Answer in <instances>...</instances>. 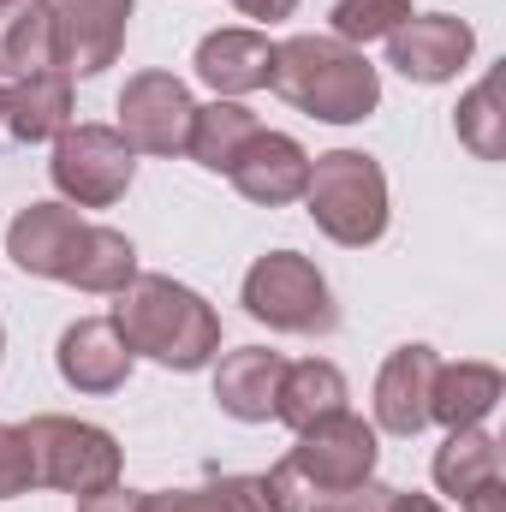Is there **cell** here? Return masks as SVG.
<instances>
[{
	"instance_id": "cell-1",
	"label": "cell",
	"mask_w": 506,
	"mask_h": 512,
	"mask_svg": "<svg viewBox=\"0 0 506 512\" xmlns=\"http://www.w3.org/2000/svg\"><path fill=\"white\" fill-rule=\"evenodd\" d=\"M6 256L18 274L60 280L96 298H114L137 280V245L120 227L84 221L72 203H24L6 227Z\"/></svg>"
},
{
	"instance_id": "cell-2",
	"label": "cell",
	"mask_w": 506,
	"mask_h": 512,
	"mask_svg": "<svg viewBox=\"0 0 506 512\" xmlns=\"http://www.w3.org/2000/svg\"><path fill=\"white\" fill-rule=\"evenodd\" d=\"M108 322L120 328L131 358H149V364L179 370V376L215 364V352H221L215 304L173 274H137L131 286H120Z\"/></svg>"
},
{
	"instance_id": "cell-3",
	"label": "cell",
	"mask_w": 506,
	"mask_h": 512,
	"mask_svg": "<svg viewBox=\"0 0 506 512\" xmlns=\"http://www.w3.org/2000/svg\"><path fill=\"white\" fill-rule=\"evenodd\" d=\"M268 90L280 102H292L298 114L322 120V126H358L381 108V72L370 66L364 48H352L340 36H286V42H274Z\"/></svg>"
},
{
	"instance_id": "cell-4",
	"label": "cell",
	"mask_w": 506,
	"mask_h": 512,
	"mask_svg": "<svg viewBox=\"0 0 506 512\" xmlns=\"http://www.w3.org/2000/svg\"><path fill=\"white\" fill-rule=\"evenodd\" d=\"M381 459V429L364 423L352 405L334 411V417H316L310 429H298V441L286 447V459L268 477V495H274V512H310L316 501H334L358 483L376 477Z\"/></svg>"
},
{
	"instance_id": "cell-5",
	"label": "cell",
	"mask_w": 506,
	"mask_h": 512,
	"mask_svg": "<svg viewBox=\"0 0 506 512\" xmlns=\"http://www.w3.org/2000/svg\"><path fill=\"white\" fill-rule=\"evenodd\" d=\"M316 221L322 239L346 245V251H364L387 233V173H381L376 155L364 149H328L310 161V185L298 197Z\"/></svg>"
},
{
	"instance_id": "cell-6",
	"label": "cell",
	"mask_w": 506,
	"mask_h": 512,
	"mask_svg": "<svg viewBox=\"0 0 506 512\" xmlns=\"http://www.w3.org/2000/svg\"><path fill=\"white\" fill-rule=\"evenodd\" d=\"M239 304L251 310L262 328H274V334H334V328H340L328 274H322L304 251L256 256L251 274H245V286H239Z\"/></svg>"
},
{
	"instance_id": "cell-7",
	"label": "cell",
	"mask_w": 506,
	"mask_h": 512,
	"mask_svg": "<svg viewBox=\"0 0 506 512\" xmlns=\"http://www.w3.org/2000/svg\"><path fill=\"white\" fill-rule=\"evenodd\" d=\"M24 429H30V441H36L42 489H60V495H72V501H90V495L120 489V477H126V453H120V441H114L102 423L42 411V417H30Z\"/></svg>"
},
{
	"instance_id": "cell-8",
	"label": "cell",
	"mask_w": 506,
	"mask_h": 512,
	"mask_svg": "<svg viewBox=\"0 0 506 512\" xmlns=\"http://www.w3.org/2000/svg\"><path fill=\"white\" fill-rule=\"evenodd\" d=\"M48 179L72 209H114L137 179V149L114 126H66L54 137Z\"/></svg>"
},
{
	"instance_id": "cell-9",
	"label": "cell",
	"mask_w": 506,
	"mask_h": 512,
	"mask_svg": "<svg viewBox=\"0 0 506 512\" xmlns=\"http://www.w3.org/2000/svg\"><path fill=\"white\" fill-rule=\"evenodd\" d=\"M197 102L173 72H137L120 90V137L137 155H185Z\"/></svg>"
},
{
	"instance_id": "cell-10",
	"label": "cell",
	"mask_w": 506,
	"mask_h": 512,
	"mask_svg": "<svg viewBox=\"0 0 506 512\" xmlns=\"http://www.w3.org/2000/svg\"><path fill=\"white\" fill-rule=\"evenodd\" d=\"M131 6L137 0H42V12L54 18L60 72H72V78L108 72L120 60V48H126Z\"/></svg>"
},
{
	"instance_id": "cell-11",
	"label": "cell",
	"mask_w": 506,
	"mask_h": 512,
	"mask_svg": "<svg viewBox=\"0 0 506 512\" xmlns=\"http://www.w3.org/2000/svg\"><path fill=\"white\" fill-rule=\"evenodd\" d=\"M471 54H477V30L453 12H411L387 36V66L411 84H447L471 66Z\"/></svg>"
},
{
	"instance_id": "cell-12",
	"label": "cell",
	"mask_w": 506,
	"mask_h": 512,
	"mask_svg": "<svg viewBox=\"0 0 506 512\" xmlns=\"http://www.w3.org/2000/svg\"><path fill=\"white\" fill-rule=\"evenodd\" d=\"M227 179H233L239 197H251L262 209H286V203H298L304 185H310V155H304V143L286 137V131H256L251 143L239 149V161L227 167Z\"/></svg>"
},
{
	"instance_id": "cell-13",
	"label": "cell",
	"mask_w": 506,
	"mask_h": 512,
	"mask_svg": "<svg viewBox=\"0 0 506 512\" xmlns=\"http://www.w3.org/2000/svg\"><path fill=\"white\" fill-rule=\"evenodd\" d=\"M435 370H441V358H435V346H423V340L387 352V364H381V376H376V429L399 435V441L423 435V429H429Z\"/></svg>"
},
{
	"instance_id": "cell-14",
	"label": "cell",
	"mask_w": 506,
	"mask_h": 512,
	"mask_svg": "<svg viewBox=\"0 0 506 512\" xmlns=\"http://www.w3.org/2000/svg\"><path fill=\"white\" fill-rule=\"evenodd\" d=\"M131 364L137 358L126 352V340H120V328L108 316H78L54 346V370L72 393H120Z\"/></svg>"
},
{
	"instance_id": "cell-15",
	"label": "cell",
	"mask_w": 506,
	"mask_h": 512,
	"mask_svg": "<svg viewBox=\"0 0 506 512\" xmlns=\"http://www.w3.org/2000/svg\"><path fill=\"white\" fill-rule=\"evenodd\" d=\"M197 78L221 96V102H239V96H256L268 90V66H274V42L262 30H245V24H227V30H209L197 42Z\"/></svg>"
},
{
	"instance_id": "cell-16",
	"label": "cell",
	"mask_w": 506,
	"mask_h": 512,
	"mask_svg": "<svg viewBox=\"0 0 506 512\" xmlns=\"http://www.w3.org/2000/svg\"><path fill=\"white\" fill-rule=\"evenodd\" d=\"M280 370H286V358L268 352V346L221 352V364H215V405L233 423H268L274 417V393H280Z\"/></svg>"
},
{
	"instance_id": "cell-17",
	"label": "cell",
	"mask_w": 506,
	"mask_h": 512,
	"mask_svg": "<svg viewBox=\"0 0 506 512\" xmlns=\"http://www.w3.org/2000/svg\"><path fill=\"white\" fill-rule=\"evenodd\" d=\"M506 399V376L495 364H441L435 370V393H429V423L441 429H471V423H489L495 405Z\"/></svg>"
},
{
	"instance_id": "cell-18",
	"label": "cell",
	"mask_w": 506,
	"mask_h": 512,
	"mask_svg": "<svg viewBox=\"0 0 506 512\" xmlns=\"http://www.w3.org/2000/svg\"><path fill=\"white\" fill-rule=\"evenodd\" d=\"M72 126V72H30L12 84V108H6V131L18 143H54Z\"/></svg>"
},
{
	"instance_id": "cell-19",
	"label": "cell",
	"mask_w": 506,
	"mask_h": 512,
	"mask_svg": "<svg viewBox=\"0 0 506 512\" xmlns=\"http://www.w3.org/2000/svg\"><path fill=\"white\" fill-rule=\"evenodd\" d=\"M346 376H340V364H328V358H304V364H286L280 370V393H274V417L298 435V429H310L316 417H334V411H346Z\"/></svg>"
},
{
	"instance_id": "cell-20",
	"label": "cell",
	"mask_w": 506,
	"mask_h": 512,
	"mask_svg": "<svg viewBox=\"0 0 506 512\" xmlns=\"http://www.w3.org/2000/svg\"><path fill=\"white\" fill-rule=\"evenodd\" d=\"M435 489L465 501L471 489L483 483H501V441L489 435V423H471V429H447V441L435 447Z\"/></svg>"
},
{
	"instance_id": "cell-21",
	"label": "cell",
	"mask_w": 506,
	"mask_h": 512,
	"mask_svg": "<svg viewBox=\"0 0 506 512\" xmlns=\"http://www.w3.org/2000/svg\"><path fill=\"white\" fill-rule=\"evenodd\" d=\"M60 48H54V18L42 12V0H18L6 6L0 24V78H30V72H54Z\"/></svg>"
},
{
	"instance_id": "cell-22",
	"label": "cell",
	"mask_w": 506,
	"mask_h": 512,
	"mask_svg": "<svg viewBox=\"0 0 506 512\" xmlns=\"http://www.w3.org/2000/svg\"><path fill=\"white\" fill-rule=\"evenodd\" d=\"M256 114L245 102H209V108H197V120H191V143H185V155L197 161V167H209V173H227L233 161H239V149L256 137Z\"/></svg>"
},
{
	"instance_id": "cell-23",
	"label": "cell",
	"mask_w": 506,
	"mask_h": 512,
	"mask_svg": "<svg viewBox=\"0 0 506 512\" xmlns=\"http://www.w3.org/2000/svg\"><path fill=\"white\" fill-rule=\"evenodd\" d=\"M137 512H274L268 477H221L203 489H143Z\"/></svg>"
},
{
	"instance_id": "cell-24",
	"label": "cell",
	"mask_w": 506,
	"mask_h": 512,
	"mask_svg": "<svg viewBox=\"0 0 506 512\" xmlns=\"http://www.w3.org/2000/svg\"><path fill=\"white\" fill-rule=\"evenodd\" d=\"M459 143L477 155V161H501L506 155V114H501V72L477 78L465 96H459V114H453Z\"/></svg>"
},
{
	"instance_id": "cell-25",
	"label": "cell",
	"mask_w": 506,
	"mask_h": 512,
	"mask_svg": "<svg viewBox=\"0 0 506 512\" xmlns=\"http://www.w3.org/2000/svg\"><path fill=\"white\" fill-rule=\"evenodd\" d=\"M411 18V0H334L328 12V36L352 42V48H370V42H387L399 24Z\"/></svg>"
},
{
	"instance_id": "cell-26",
	"label": "cell",
	"mask_w": 506,
	"mask_h": 512,
	"mask_svg": "<svg viewBox=\"0 0 506 512\" xmlns=\"http://www.w3.org/2000/svg\"><path fill=\"white\" fill-rule=\"evenodd\" d=\"M42 489V471H36V441L24 423H0V501H18Z\"/></svg>"
},
{
	"instance_id": "cell-27",
	"label": "cell",
	"mask_w": 506,
	"mask_h": 512,
	"mask_svg": "<svg viewBox=\"0 0 506 512\" xmlns=\"http://www.w3.org/2000/svg\"><path fill=\"white\" fill-rule=\"evenodd\" d=\"M328 507H334V512H393V489L370 477V483H358V489H346V495H334Z\"/></svg>"
},
{
	"instance_id": "cell-28",
	"label": "cell",
	"mask_w": 506,
	"mask_h": 512,
	"mask_svg": "<svg viewBox=\"0 0 506 512\" xmlns=\"http://www.w3.org/2000/svg\"><path fill=\"white\" fill-rule=\"evenodd\" d=\"M137 501H143V489H108V495L78 501V512H137Z\"/></svg>"
},
{
	"instance_id": "cell-29",
	"label": "cell",
	"mask_w": 506,
	"mask_h": 512,
	"mask_svg": "<svg viewBox=\"0 0 506 512\" xmlns=\"http://www.w3.org/2000/svg\"><path fill=\"white\" fill-rule=\"evenodd\" d=\"M245 18H256V24H280V18H292L298 12V0H233Z\"/></svg>"
},
{
	"instance_id": "cell-30",
	"label": "cell",
	"mask_w": 506,
	"mask_h": 512,
	"mask_svg": "<svg viewBox=\"0 0 506 512\" xmlns=\"http://www.w3.org/2000/svg\"><path fill=\"white\" fill-rule=\"evenodd\" d=\"M459 507H465V512H506V477H501V483H483V489H471Z\"/></svg>"
},
{
	"instance_id": "cell-31",
	"label": "cell",
	"mask_w": 506,
	"mask_h": 512,
	"mask_svg": "<svg viewBox=\"0 0 506 512\" xmlns=\"http://www.w3.org/2000/svg\"><path fill=\"white\" fill-rule=\"evenodd\" d=\"M393 512H447V507L429 501V495H417V489H393Z\"/></svg>"
},
{
	"instance_id": "cell-32",
	"label": "cell",
	"mask_w": 506,
	"mask_h": 512,
	"mask_svg": "<svg viewBox=\"0 0 506 512\" xmlns=\"http://www.w3.org/2000/svg\"><path fill=\"white\" fill-rule=\"evenodd\" d=\"M6 108H12V84H0V126H6Z\"/></svg>"
},
{
	"instance_id": "cell-33",
	"label": "cell",
	"mask_w": 506,
	"mask_h": 512,
	"mask_svg": "<svg viewBox=\"0 0 506 512\" xmlns=\"http://www.w3.org/2000/svg\"><path fill=\"white\" fill-rule=\"evenodd\" d=\"M310 512H334V507H328V501H316V507H310Z\"/></svg>"
},
{
	"instance_id": "cell-34",
	"label": "cell",
	"mask_w": 506,
	"mask_h": 512,
	"mask_svg": "<svg viewBox=\"0 0 506 512\" xmlns=\"http://www.w3.org/2000/svg\"><path fill=\"white\" fill-rule=\"evenodd\" d=\"M6 6H18V0H0V12H6Z\"/></svg>"
},
{
	"instance_id": "cell-35",
	"label": "cell",
	"mask_w": 506,
	"mask_h": 512,
	"mask_svg": "<svg viewBox=\"0 0 506 512\" xmlns=\"http://www.w3.org/2000/svg\"><path fill=\"white\" fill-rule=\"evenodd\" d=\"M0 352H6V328H0Z\"/></svg>"
}]
</instances>
